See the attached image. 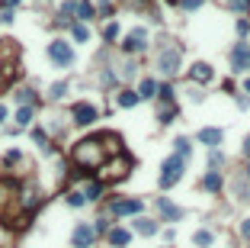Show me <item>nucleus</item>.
<instances>
[{
    "mask_svg": "<svg viewBox=\"0 0 250 248\" xmlns=\"http://www.w3.org/2000/svg\"><path fill=\"white\" fill-rule=\"evenodd\" d=\"M160 213H164L167 219H183V209L176 206V203H170V200H160Z\"/></svg>",
    "mask_w": 250,
    "mask_h": 248,
    "instance_id": "16",
    "label": "nucleus"
},
{
    "mask_svg": "<svg viewBox=\"0 0 250 248\" xmlns=\"http://www.w3.org/2000/svg\"><path fill=\"white\" fill-rule=\"evenodd\" d=\"M135 229H138L141 235H154V232H157V223H151V219H138Z\"/></svg>",
    "mask_w": 250,
    "mask_h": 248,
    "instance_id": "21",
    "label": "nucleus"
},
{
    "mask_svg": "<svg viewBox=\"0 0 250 248\" xmlns=\"http://www.w3.org/2000/svg\"><path fill=\"white\" fill-rule=\"evenodd\" d=\"M192 242H196V245H212V232H205V229H202V232H196V235H192Z\"/></svg>",
    "mask_w": 250,
    "mask_h": 248,
    "instance_id": "26",
    "label": "nucleus"
},
{
    "mask_svg": "<svg viewBox=\"0 0 250 248\" xmlns=\"http://www.w3.org/2000/svg\"><path fill=\"white\" fill-rule=\"evenodd\" d=\"M167 3H176V0H167Z\"/></svg>",
    "mask_w": 250,
    "mask_h": 248,
    "instance_id": "41",
    "label": "nucleus"
},
{
    "mask_svg": "<svg viewBox=\"0 0 250 248\" xmlns=\"http://www.w3.org/2000/svg\"><path fill=\"white\" fill-rule=\"evenodd\" d=\"M157 68L164 71V74H176V71H180V45L164 48L160 58H157Z\"/></svg>",
    "mask_w": 250,
    "mask_h": 248,
    "instance_id": "5",
    "label": "nucleus"
},
{
    "mask_svg": "<svg viewBox=\"0 0 250 248\" xmlns=\"http://www.w3.org/2000/svg\"><path fill=\"white\" fill-rule=\"evenodd\" d=\"M135 103H138V93H135V90H122V93H119V107L132 110Z\"/></svg>",
    "mask_w": 250,
    "mask_h": 248,
    "instance_id": "19",
    "label": "nucleus"
},
{
    "mask_svg": "<svg viewBox=\"0 0 250 248\" xmlns=\"http://www.w3.org/2000/svg\"><path fill=\"white\" fill-rule=\"evenodd\" d=\"M231 65H234V68H237V71H244V68H250V48H247V45H244V42H241V45H237V48H234V52H231Z\"/></svg>",
    "mask_w": 250,
    "mask_h": 248,
    "instance_id": "11",
    "label": "nucleus"
},
{
    "mask_svg": "<svg viewBox=\"0 0 250 248\" xmlns=\"http://www.w3.org/2000/svg\"><path fill=\"white\" fill-rule=\"evenodd\" d=\"M93 242H96V232H93L90 223H80L74 229V248H90Z\"/></svg>",
    "mask_w": 250,
    "mask_h": 248,
    "instance_id": "7",
    "label": "nucleus"
},
{
    "mask_svg": "<svg viewBox=\"0 0 250 248\" xmlns=\"http://www.w3.org/2000/svg\"><path fill=\"white\" fill-rule=\"evenodd\" d=\"M16 97H19V100H23L26 107H29V103H32V90H19V93H16Z\"/></svg>",
    "mask_w": 250,
    "mask_h": 248,
    "instance_id": "31",
    "label": "nucleus"
},
{
    "mask_svg": "<svg viewBox=\"0 0 250 248\" xmlns=\"http://www.w3.org/2000/svg\"><path fill=\"white\" fill-rule=\"evenodd\" d=\"M202 187L209 190V194H218V190H221V174H218V171H209V174L202 178Z\"/></svg>",
    "mask_w": 250,
    "mask_h": 248,
    "instance_id": "12",
    "label": "nucleus"
},
{
    "mask_svg": "<svg viewBox=\"0 0 250 248\" xmlns=\"http://www.w3.org/2000/svg\"><path fill=\"white\" fill-rule=\"evenodd\" d=\"M99 194H103V184H99V180H93V184L83 187V200H96Z\"/></svg>",
    "mask_w": 250,
    "mask_h": 248,
    "instance_id": "20",
    "label": "nucleus"
},
{
    "mask_svg": "<svg viewBox=\"0 0 250 248\" xmlns=\"http://www.w3.org/2000/svg\"><path fill=\"white\" fill-rule=\"evenodd\" d=\"M71 116H74L77 126H90L93 119H96V107H90V103H74Z\"/></svg>",
    "mask_w": 250,
    "mask_h": 248,
    "instance_id": "8",
    "label": "nucleus"
},
{
    "mask_svg": "<svg viewBox=\"0 0 250 248\" xmlns=\"http://www.w3.org/2000/svg\"><path fill=\"white\" fill-rule=\"evenodd\" d=\"M3 119H7V107H0V123H3Z\"/></svg>",
    "mask_w": 250,
    "mask_h": 248,
    "instance_id": "38",
    "label": "nucleus"
},
{
    "mask_svg": "<svg viewBox=\"0 0 250 248\" xmlns=\"http://www.w3.org/2000/svg\"><path fill=\"white\" fill-rule=\"evenodd\" d=\"M237 32H241V36H247V32H250V23H247V20H241V23H237Z\"/></svg>",
    "mask_w": 250,
    "mask_h": 248,
    "instance_id": "35",
    "label": "nucleus"
},
{
    "mask_svg": "<svg viewBox=\"0 0 250 248\" xmlns=\"http://www.w3.org/2000/svg\"><path fill=\"white\" fill-rule=\"evenodd\" d=\"M183 168H186V161L180 155H170L164 161V168H160V187H173L183 178Z\"/></svg>",
    "mask_w": 250,
    "mask_h": 248,
    "instance_id": "3",
    "label": "nucleus"
},
{
    "mask_svg": "<svg viewBox=\"0 0 250 248\" xmlns=\"http://www.w3.org/2000/svg\"><path fill=\"white\" fill-rule=\"evenodd\" d=\"M103 39H106V42H115V39H119V23H106V29H103Z\"/></svg>",
    "mask_w": 250,
    "mask_h": 248,
    "instance_id": "25",
    "label": "nucleus"
},
{
    "mask_svg": "<svg viewBox=\"0 0 250 248\" xmlns=\"http://www.w3.org/2000/svg\"><path fill=\"white\" fill-rule=\"evenodd\" d=\"M228 3H231L234 10H247V3H250V0H228Z\"/></svg>",
    "mask_w": 250,
    "mask_h": 248,
    "instance_id": "34",
    "label": "nucleus"
},
{
    "mask_svg": "<svg viewBox=\"0 0 250 248\" xmlns=\"http://www.w3.org/2000/svg\"><path fill=\"white\" fill-rule=\"evenodd\" d=\"M180 3H183V10H199L205 0H180Z\"/></svg>",
    "mask_w": 250,
    "mask_h": 248,
    "instance_id": "27",
    "label": "nucleus"
},
{
    "mask_svg": "<svg viewBox=\"0 0 250 248\" xmlns=\"http://www.w3.org/2000/svg\"><path fill=\"white\" fill-rule=\"evenodd\" d=\"M129 171H132V158L125 152H119L115 158H106V161L99 164V178L103 180H122Z\"/></svg>",
    "mask_w": 250,
    "mask_h": 248,
    "instance_id": "2",
    "label": "nucleus"
},
{
    "mask_svg": "<svg viewBox=\"0 0 250 248\" xmlns=\"http://www.w3.org/2000/svg\"><path fill=\"white\" fill-rule=\"evenodd\" d=\"M129 239H132V235L125 232V229H113V232H109V245H113V248H125Z\"/></svg>",
    "mask_w": 250,
    "mask_h": 248,
    "instance_id": "13",
    "label": "nucleus"
},
{
    "mask_svg": "<svg viewBox=\"0 0 250 248\" xmlns=\"http://www.w3.org/2000/svg\"><path fill=\"white\" fill-rule=\"evenodd\" d=\"M68 203L71 206H83L87 200H83V194H68Z\"/></svg>",
    "mask_w": 250,
    "mask_h": 248,
    "instance_id": "28",
    "label": "nucleus"
},
{
    "mask_svg": "<svg viewBox=\"0 0 250 248\" xmlns=\"http://www.w3.org/2000/svg\"><path fill=\"white\" fill-rule=\"evenodd\" d=\"M247 10H250V3H247Z\"/></svg>",
    "mask_w": 250,
    "mask_h": 248,
    "instance_id": "42",
    "label": "nucleus"
},
{
    "mask_svg": "<svg viewBox=\"0 0 250 248\" xmlns=\"http://www.w3.org/2000/svg\"><path fill=\"white\" fill-rule=\"evenodd\" d=\"M190 81H196V84H209V81H212V65L196 62L192 71H190Z\"/></svg>",
    "mask_w": 250,
    "mask_h": 248,
    "instance_id": "10",
    "label": "nucleus"
},
{
    "mask_svg": "<svg viewBox=\"0 0 250 248\" xmlns=\"http://www.w3.org/2000/svg\"><path fill=\"white\" fill-rule=\"evenodd\" d=\"M244 155H247V158H250V139H247V142H244Z\"/></svg>",
    "mask_w": 250,
    "mask_h": 248,
    "instance_id": "37",
    "label": "nucleus"
},
{
    "mask_svg": "<svg viewBox=\"0 0 250 248\" xmlns=\"http://www.w3.org/2000/svg\"><path fill=\"white\" fill-rule=\"evenodd\" d=\"M241 232H244V235L250 239V219H244V223H241Z\"/></svg>",
    "mask_w": 250,
    "mask_h": 248,
    "instance_id": "36",
    "label": "nucleus"
},
{
    "mask_svg": "<svg viewBox=\"0 0 250 248\" xmlns=\"http://www.w3.org/2000/svg\"><path fill=\"white\" fill-rule=\"evenodd\" d=\"M135 93H138V100H148V97H154V93H157V84H154L151 78H144V81H141V87H138Z\"/></svg>",
    "mask_w": 250,
    "mask_h": 248,
    "instance_id": "14",
    "label": "nucleus"
},
{
    "mask_svg": "<svg viewBox=\"0 0 250 248\" xmlns=\"http://www.w3.org/2000/svg\"><path fill=\"white\" fill-rule=\"evenodd\" d=\"M64 90H68V87H64V84H55V87H52V97H55V100H58V97H64Z\"/></svg>",
    "mask_w": 250,
    "mask_h": 248,
    "instance_id": "30",
    "label": "nucleus"
},
{
    "mask_svg": "<svg viewBox=\"0 0 250 248\" xmlns=\"http://www.w3.org/2000/svg\"><path fill=\"white\" fill-rule=\"evenodd\" d=\"M16 123H19V126H29V123H32V107H19V113H16Z\"/></svg>",
    "mask_w": 250,
    "mask_h": 248,
    "instance_id": "24",
    "label": "nucleus"
},
{
    "mask_svg": "<svg viewBox=\"0 0 250 248\" xmlns=\"http://www.w3.org/2000/svg\"><path fill=\"white\" fill-rule=\"evenodd\" d=\"M244 87H247V93H250V81H247V84H244Z\"/></svg>",
    "mask_w": 250,
    "mask_h": 248,
    "instance_id": "39",
    "label": "nucleus"
},
{
    "mask_svg": "<svg viewBox=\"0 0 250 248\" xmlns=\"http://www.w3.org/2000/svg\"><path fill=\"white\" fill-rule=\"evenodd\" d=\"M113 216H135V213H141V200H135V197H129V200H113Z\"/></svg>",
    "mask_w": 250,
    "mask_h": 248,
    "instance_id": "6",
    "label": "nucleus"
},
{
    "mask_svg": "<svg viewBox=\"0 0 250 248\" xmlns=\"http://www.w3.org/2000/svg\"><path fill=\"white\" fill-rule=\"evenodd\" d=\"M173 148H176V155H180L183 161H186V158H190V152H192V148H190V139H183V135L173 142Z\"/></svg>",
    "mask_w": 250,
    "mask_h": 248,
    "instance_id": "22",
    "label": "nucleus"
},
{
    "mask_svg": "<svg viewBox=\"0 0 250 248\" xmlns=\"http://www.w3.org/2000/svg\"><path fill=\"white\" fill-rule=\"evenodd\" d=\"M48 58H52L55 65H61V68H68V65L74 62V52H71V45H68V42L55 39L52 45H48Z\"/></svg>",
    "mask_w": 250,
    "mask_h": 248,
    "instance_id": "4",
    "label": "nucleus"
},
{
    "mask_svg": "<svg viewBox=\"0 0 250 248\" xmlns=\"http://www.w3.org/2000/svg\"><path fill=\"white\" fill-rule=\"evenodd\" d=\"M61 23H74V16H77V0H68L64 7H61Z\"/></svg>",
    "mask_w": 250,
    "mask_h": 248,
    "instance_id": "17",
    "label": "nucleus"
},
{
    "mask_svg": "<svg viewBox=\"0 0 250 248\" xmlns=\"http://www.w3.org/2000/svg\"><path fill=\"white\" fill-rule=\"evenodd\" d=\"M148 45V29H132L129 36H125V42H122V48L125 52H138V48Z\"/></svg>",
    "mask_w": 250,
    "mask_h": 248,
    "instance_id": "9",
    "label": "nucleus"
},
{
    "mask_svg": "<svg viewBox=\"0 0 250 248\" xmlns=\"http://www.w3.org/2000/svg\"><path fill=\"white\" fill-rule=\"evenodd\" d=\"M160 97H164V100L170 103V100H173V87H170V84H167V87H160Z\"/></svg>",
    "mask_w": 250,
    "mask_h": 248,
    "instance_id": "29",
    "label": "nucleus"
},
{
    "mask_svg": "<svg viewBox=\"0 0 250 248\" xmlns=\"http://www.w3.org/2000/svg\"><path fill=\"white\" fill-rule=\"evenodd\" d=\"M93 13H96V7H93V3L77 0V16H80V20H93Z\"/></svg>",
    "mask_w": 250,
    "mask_h": 248,
    "instance_id": "18",
    "label": "nucleus"
},
{
    "mask_svg": "<svg viewBox=\"0 0 250 248\" xmlns=\"http://www.w3.org/2000/svg\"><path fill=\"white\" fill-rule=\"evenodd\" d=\"M119 155V135H113V132H103V135H93V139H83L74 145V161L77 168H99V164L106 161V155Z\"/></svg>",
    "mask_w": 250,
    "mask_h": 248,
    "instance_id": "1",
    "label": "nucleus"
},
{
    "mask_svg": "<svg viewBox=\"0 0 250 248\" xmlns=\"http://www.w3.org/2000/svg\"><path fill=\"white\" fill-rule=\"evenodd\" d=\"M209 164H212V168H218V164H221V152H212V155H209Z\"/></svg>",
    "mask_w": 250,
    "mask_h": 248,
    "instance_id": "32",
    "label": "nucleus"
},
{
    "mask_svg": "<svg viewBox=\"0 0 250 248\" xmlns=\"http://www.w3.org/2000/svg\"><path fill=\"white\" fill-rule=\"evenodd\" d=\"M0 7H3V10H16V7H19V0H0Z\"/></svg>",
    "mask_w": 250,
    "mask_h": 248,
    "instance_id": "33",
    "label": "nucleus"
},
{
    "mask_svg": "<svg viewBox=\"0 0 250 248\" xmlns=\"http://www.w3.org/2000/svg\"><path fill=\"white\" fill-rule=\"evenodd\" d=\"M247 178H250V161H247Z\"/></svg>",
    "mask_w": 250,
    "mask_h": 248,
    "instance_id": "40",
    "label": "nucleus"
},
{
    "mask_svg": "<svg viewBox=\"0 0 250 248\" xmlns=\"http://www.w3.org/2000/svg\"><path fill=\"white\" fill-rule=\"evenodd\" d=\"M199 142H205V145H218L221 142V129H199Z\"/></svg>",
    "mask_w": 250,
    "mask_h": 248,
    "instance_id": "15",
    "label": "nucleus"
},
{
    "mask_svg": "<svg viewBox=\"0 0 250 248\" xmlns=\"http://www.w3.org/2000/svg\"><path fill=\"white\" fill-rule=\"evenodd\" d=\"M71 32H74L77 42H87V39H90V29H87L83 23H74V26H71Z\"/></svg>",
    "mask_w": 250,
    "mask_h": 248,
    "instance_id": "23",
    "label": "nucleus"
}]
</instances>
